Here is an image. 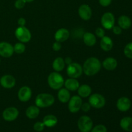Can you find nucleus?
I'll return each mask as SVG.
<instances>
[{
	"instance_id": "f257e3e1",
	"label": "nucleus",
	"mask_w": 132,
	"mask_h": 132,
	"mask_svg": "<svg viewBox=\"0 0 132 132\" xmlns=\"http://www.w3.org/2000/svg\"><path fill=\"white\" fill-rule=\"evenodd\" d=\"M102 64L99 59L94 57L88 58L84 63L82 70L87 76H93L98 73L101 69Z\"/></svg>"
},
{
	"instance_id": "f03ea898",
	"label": "nucleus",
	"mask_w": 132,
	"mask_h": 132,
	"mask_svg": "<svg viewBox=\"0 0 132 132\" xmlns=\"http://www.w3.org/2000/svg\"><path fill=\"white\" fill-rule=\"evenodd\" d=\"M55 102V98L52 95L46 93H41L36 96L35 104L39 108H48L52 105Z\"/></svg>"
},
{
	"instance_id": "7ed1b4c3",
	"label": "nucleus",
	"mask_w": 132,
	"mask_h": 132,
	"mask_svg": "<svg viewBox=\"0 0 132 132\" xmlns=\"http://www.w3.org/2000/svg\"><path fill=\"white\" fill-rule=\"evenodd\" d=\"M64 83V78L57 72H52L48 77V84L53 90H59L63 87Z\"/></svg>"
},
{
	"instance_id": "20e7f679",
	"label": "nucleus",
	"mask_w": 132,
	"mask_h": 132,
	"mask_svg": "<svg viewBox=\"0 0 132 132\" xmlns=\"http://www.w3.org/2000/svg\"><path fill=\"white\" fill-rule=\"evenodd\" d=\"M15 36L20 42L26 43L30 41L32 35L31 32L25 26L20 27L16 28L15 31Z\"/></svg>"
},
{
	"instance_id": "39448f33",
	"label": "nucleus",
	"mask_w": 132,
	"mask_h": 132,
	"mask_svg": "<svg viewBox=\"0 0 132 132\" xmlns=\"http://www.w3.org/2000/svg\"><path fill=\"white\" fill-rule=\"evenodd\" d=\"M82 67L77 63H72L67 68V73L70 78L77 79L82 75Z\"/></svg>"
},
{
	"instance_id": "423d86ee",
	"label": "nucleus",
	"mask_w": 132,
	"mask_h": 132,
	"mask_svg": "<svg viewBox=\"0 0 132 132\" xmlns=\"http://www.w3.org/2000/svg\"><path fill=\"white\" fill-rule=\"evenodd\" d=\"M88 103L93 108L100 109L105 106L106 99L101 94H94L89 96Z\"/></svg>"
},
{
	"instance_id": "0eeeda50",
	"label": "nucleus",
	"mask_w": 132,
	"mask_h": 132,
	"mask_svg": "<svg viewBox=\"0 0 132 132\" xmlns=\"http://www.w3.org/2000/svg\"><path fill=\"white\" fill-rule=\"evenodd\" d=\"M77 125L81 132H90L93 128V121L88 116H83L79 119Z\"/></svg>"
},
{
	"instance_id": "6e6552de",
	"label": "nucleus",
	"mask_w": 132,
	"mask_h": 132,
	"mask_svg": "<svg viewBox=\"0 0 132 132\" xmlns=\"http://www.w3.org/2000/svg\"><path fill=\"white\" fill-rule=\"evenodd\" d=\"M82 104V99L79 95L71 97L68 101V110L71 113H77L81 110Z\"/></svg>"
},
{
	"instance_id": "1a4fd4ad",
	"label": "nucleus",
	"mask_w": 132,
	"mask_h": 132,
	"mask_svg": "<svg viewBox=\"0 0 132 132\" xmlns=\"http://www.w3.org/2000/svg\"><path fill=\"white\" fill-rule=\"evenodd\" d=\"M101 24L103 28L107 30L112 29L115 24V17L112 13L105 12L101 17Z\"/></svg>"
},
{
	"instance_id": "9d476101",
	"label": "nucleus",
	"mask_w": 132,
	"mask_h": 132,
	"mask_svg": "<svg viewBox=\"0 0 132 132\" xmlns=\"http://www.w3.org/2000/svg\"><path fill=\"white\" fill-rule=\"evenodd\" d=\"M19 111L15 107H9L6 108L3 112V118L5 121L12 122L16 119L19 116Z\"/></svg>"
},
{
	"instance_id": "9b49d317",
	"label": "nucleus",
	"mask_w": 132,
	"mask_h": 132,
	"mask_svg": "<svg viewBox=\"0 0 132 132\" xmlns=\"http://www.w3.org/2000/svg\"><path fill=\"white\" fill-rule=\"evenodd\" d=\"M14 46L7 42L0 43V56L5 58L10 57L14 54Z\"/></svg>"
},
{
	"instance_id": "f8f14e48",
	"label": "nucleus",
	"mask_w": 132,
	"mask_h": 132,
	"mask_svg": "<svg viewBox=\"0 0 132 132\" xmlns=\"http://www.w3.org/2000/svg\"><path fill=\"white\" fill-rule=\"evenodd\" d=\"M32 92L30 88L27 86H22L18 93V97L20 101L25 103L31 99Z\"/></svg>"
},
{
	"instance_id": "ddd939ff",
	"label": "nucleus",
	"mask_w": 132,
	"mask_h": 132,
	"mask_svg": "<svg viewBox=\"0 0 132 132\" xmlns=\"http://www.w3.org/2000/svg\"><path fill=\"white\" fill-rule=\"evenodd\" d=\"M15 79L11 75H4L0 79V84L4 88L10 89L15 85Z\"/></svg>"
},
{
	"instance_id": "4468645a",
	"label": "nucleus",
	"mask_w": 132,
	"mask_h": 132,
	"mask_svg": "<svg viewBox=\"0 0 132 132\" xmlns=\"http://www.w3.org/2000/svg\"><path fill=\"white\" fill-rule=\"evenodd\" d=\"M78 14L80 18L85 21H88L92 15V11L89 5L84 4L81 5L78 9Z\"/></svg>"
},
{
	"instance_id": "2eb2a0df",
	"label": "nucleus",
	"mask_w": 132,
	"mask_h": 132,
	"mask_svg": "<svg viewBox=\"0 0 132 132\" xmlns=\"http://www.w3.org/2000/svg\"><path fill=\"white\" fill-rule=\"evenodd\" d=\"M131 101L126 97H122L117 101V108L121 112H127L131 107Z\"/></svg>"
},
{
	"instance_id": "dca6fc26",
	"label": "nucleus",
	"mask_w": 132,
	"mask_h": 132,
	"mask_svg": "<svg viewBox=\"0 0 132 132\" xmlns=\"http://www.w3.org/2000/svg\"><path fill=\"white\" fill-rule=\"evenodd\" d=\"M70 37V32L67 28H61L58 29L56 31L54 35V38H55V41L58 42H64L67 41Z\"/></svg>"
},
{
	"instance_id": "f3484780",
	"label": "nucleus",
	"mask_w": 132,
	"mask_h": 132,
	"mask_svg": "<svg viewBox=\"0 0 132 132\" xmlns=\"http://www.w3.org/2000/svg\"><path fill=\"white\" fill-rule=\"evenodd\" d=\"M117 64H118L117 61L115 58L112 57L106 58L102 63L103 67L108 71L114 70L117 68Z\"/></svg>"
},
{
	"instance_id": "a211bd4d",
	"label": "nucleus",
	"mask_w": 132,
	"mask_h": 132,
	"mask_svg": "<svg viewBox=\"0 0 132 132\" xmlns=\"http://www.w3.org/2000/svg\"><path fill=\"white\" fill-rule=\"evenodd\" d=\"M100 46L104 52H109L112 49L113 46V43L112 39L108 36L102 37L100 41Z\"/></svg>"
},
{
	"instance_id": "6ab92c4d",
	"label": "nucleus",
	"mask_w": 132,
	"mask_h": 132,
	"mask_svg": "<svg viewBox=\"0 0 132 132\" xmlns=\"http://www.w3.org/2000/svg\"><path fill=\"white\" fill-rule=\"evenodd\" d=\"M64 85L65 86V88L69 90L70 92L76 91L80 86L79 82L77 81V79L74 78H69L64 81Z\"/></svg>"
},
{
	"instance_id": "aec40b11",
	"label": "nucleus",
	"mask_w": 132,
	"mask_h": 132,
	"mask_svg": "<svg viewBox=\"0 0 132 132\" xmlns=\"http://www.w3.org/2000/svg\"><path fill=\"white\" fill-rule=\"evenodd\" d=\"M57 97L59 101L62 103H67L69 101L70 99V92L69 90H67V88H61L59 90L57 93Z\"/></svg>"
},
{
	"instance_id": "412c9836",
	"label": "nucleus",
	"mask_w": 132,
	"mask_h": 132,
	"mask_svg": "<svg viewBox=\"0 0 132 132\" xmlns=\"http://www.w3.org/2000/svg\"><path fill=\"white\" fill-rule=\"evenodd\" d=\"M40 113V109L36 105H32L28 107L26 110V116L30 119L37 118Z\"/></svg>"
},
{
	"instance_id": "4be33fe9",
	"label": "nucleus",
	"mask_w": 132,
	"mask_h": 132,
	"mask_svg": "<svg viewBox=\"0 0 132 132\" xmlns=\"http://www.w3.org/2000/svg\"><path fill=\"white\" fill-rule=\"evenodd\" d=\"M83 41L88 46H93L97 42L96 36L91 32H86L83 34Z\"/></svg>"
},
{
	"instance_id": "5701e85b",
	"label": "nucleus",
	"mask_w": 132,
	"mask_h": 132,
	"mask_svg": "<svg viewBox=\"0 0 132 132\" xmlns=\"http://www.w3.org/2000/svg\"><path fill=\"white\" fill-rule=\"evenodd\" d=\"M118 24L122 29H128L131 26V20L127 15H122L119 18Z\"/></svg>"
},
{
	"instance_id": "b1692460",
	"label": "nucleus",
	"mask_w": 132,
	"mask_h": 132,
	"mask_svg": "<svg viewBox=\"0 0 132 132\" xmlns=\"http://www.w3.org/2000/svg\"><path fill=\"white\" fill-rule=\"evenodd\" d=\"M57 118L54 115H47L45 116L43 120V122L45 126L48 128H52L57 124Z\"/></svg>"
},
{
	"instance_id": "393cba45",
	"label": "nucleus",
	"mask_w": 132,
	"mask_h": 132,
	"mask_svg": "<svg viewBox=\"0 0 132 132\" xmlns=\"http://www.w3.org/2000/svg\"><path fill=\"white\" fill-rule=\"evenodd\" d=\"M79 96L81 98H86L90 96L92 94V88L89 85H82L77 89Z\"/></svg>"
},
{
	"instance_id": "a878e982",
	"label": "nucleus",
	"mask_w": 132,
	"mask_h": 132,
	"mask_svg": "<svg viewBox=\"0 0 132 132\" xmlns=\"http://www.w3.org/2000/svg\"><path fill=\"white\" fill-rule=\"evenodd\" d=\"M120 126L126 131H132V117H125L121 120Z\"/></svg>"
},
{
	"instance_id": "bb28decb",
	"label": "nucleus",
	"mask_w": 132,
	"mask_h": 132,
	"mask_svg": "<svg viewBox=\"0 0 132 132\" xmlns=\"http://www.w3.org/2000/svg\"><path fill=\"white\" fill-rule=\"evenodd\" d=\"M65 63H64V60L62 57H57L56 59H54L52 63V67L53 69L55 70V72H60L64 70V67H65Z\"/></svg>"
},
{
	"instance_id": "cd10ccee",
	"label": "nucleus",
	"mask_w": 132,
	"mask_h": 132,
	"mask_svg": "<svg viewBox=\"0 0 132 132\" xmlns=\"http://www.w3.org/2000/svg\"><path fill=\"white\" fill-rule=\"evenodd\" d=\"M26 49V46L23 43H17L14 46V52H15L16 54H23V52H24Z\"/></svg>"
},
{
	"instance_id": "c85d7f7f",
	"label": "nucleus",
	"mask_w": 132,
	"mask_h": 132,
	"mask_svg": "<svg viewBox=\"0 0 132 132\" xmlns=\"http://www.w3.org/2000/svg\"><path fill=\"white\" fill-rule=\"evenodd\" d=\"M124 54L128 58L132 59V43H130L125 46Z\"/></svg>"
},
{
	"instance_id": "c756f323",
	"label": "nucleus",
	"mask_w": 132,
	"mask_h": 132,
	"mask_svg": "<svg viewBox=\"0 0 132 132\" xmlns=\"http://www.w3.org/2000/svg\"><path fill=\"white\" fill-rule=\"evenodd\" d=\"M91 132H107V128L104 125H98L92 128Z\"/></svg>"
},
{
	"instance_id": "7c9ffc66",
	"label": "nucleus",
	"mask_w": 132,
	"mask_h": 132,
	"mask_svg": "<svg viewBox=\"0 0 132 132\" xmlns=\"http://www.w3.org/2000/svg\"><path fill=\"white\" fill-rule=\"evenodd\" d=\"M45 126L43 122H37L34 125V130L37 132H41L45 128Z\"/></svg>"
},
{
	"instance_id": "2f4dec72",
	"label": "nucleus",
	"mask_w": 132,
	"mask_h": 132,
	"mask_svg": "<svg viewBox=\"0 0 132 132\" xmlns=\"http://www.w3.org/2000/svg\"><path fill=\"white\" fill-rule=\"evenodd\" d=\"M25 0H16L14 3V6L17 9H22L26 5Z\"/></svg>"
},
{
	"instance_id": "473e14b6",
	"label": "nucleus",
	"mask_w": 132,
	"mask_h": 132,
	"mask_svg": "<svg viewBox=\"0 0 132 132\" xmlns=\"http://www.w3.org/2000/svg\"><path fill=\"white\" fill-rule=\"evenodd\" d=\"M105 35V31L101 27H98L95 30V36H97L98 37H100V38H102Z\"/></svg>"
},
{
	"instance_id": "72a5a7b5",
	"label": "nucleus",
	"mask_w": 132,
	"mask_h": 132,
	"mask_svg": "<svg viewBox=\"0 0 132 132\" xmlns=\"http://www.w3.org/2000/svg\"><path fill=\"white\" fill-rule=\"evenodd\" d=\"M91 105L89 103H82V106H81V109L84 112H88L90 110V108H91Z\"/></svg>"
},
{
	"instance_id": "f704fd0d",
	"label": "nucleus",
	"mask_w": 132,
	"mask_h": 132,
	"mask_svg": "<svg viewBox=\"0 0 132 132\" xmlns=\"http://www.w3.org/2000/svg\"><path fill=\"white\" fill-rule=\"evenodd\" d=\"M113 34L116 35H120L122 33V28L119 26H113V28H112Z\"/></svg>"
},
{
	"instance_id": "c9c22d12",
	"label": "nucleus",
	"mask_w": 132,
	"mask_h": 132,
	"mask_svg": "<svg viewBox=\"0 0 132 132\" xmlns=\"http://www.w3.org/2000/svg\"><path fill=\"white\" fill-rule=\"evenodd\" d=\"M52 48L53 50L55 52H58L59 50H60V49L61 48V43L58 42V41H55V43H54L52 45Z\"/></svg>"
},
{
	"instance_id": "e433bc0d",
	"label": "nucleus",
	"mask_w": 132,
	"mask_h": 132,
	"mask_svg": "<svg viewBox=\"0 0 132 132\" xmlns=\"http://www.w3.org/2000/svg\"><path fill=\"white\" fill-rule=\"evenodd\" d=\"M112 0H99V4L101 5L102 6L104 7H106V6H109L112 3Z\"/></svg>"
},
{
	"instance_id": "4c0bfd02",
	"label": "nucleus",
	"mask_w": 132,
	"mask_h": 132,
	"mask_svg": "<svg viewBox=\"0 0 132 132\" xmlns=\"http://www.w3.org/2000/svg\"><path fill=\"white\" fill-rule=\"evenodd\" d=\"M18 24H19V26L20 27H23V26H25L26 24V20L24 18H20L18 19Z\"/></svg>"
},
{
	"instance_id": "58836bf2",
	"label": "nucleus",
	"mask_w": 132,
	"mask_h": 132,
	"mask_svg": "<svg viewBox=\"0 0 132 132\" xmlns=\"http://www.w3.org/2000/svg\"><path fill=\"white\" fill-rule=\"evenodd\" d=\"M64 60V63H65V64H67V65H68V64H71V63H72V58L70 57H67Z\"/></svg>"
},
{
	"instance_id": "ea45409f",
	"label": "nucleus",
	"mask_w": 132,
	"mask_h": 132,
	"mask_svg": "<svg viewBox=\"0 0 132 132\" xmlns=\"http://www.w3.org/2000/svg\"><path fill=\"white\" fill-rule=\"evenodd\" d=\"M34 1V0H25V1L27 3H31Z\"/></svg>"
},
{
	"instance_id": "a19ab883",
	"label": "nucleus",
	"mask_w": 132,
	"mask_h": 132,
	"mask_svg": "<svg viewBox=\"0 0 132 132\" xmlns=\"http://www.w3.org/2000/svg\"><path fill=\"white\" fill-rule=\"evenodd\" d=\"M0 63H1V59H0Z\"/></svg>"
}]
</instances>
